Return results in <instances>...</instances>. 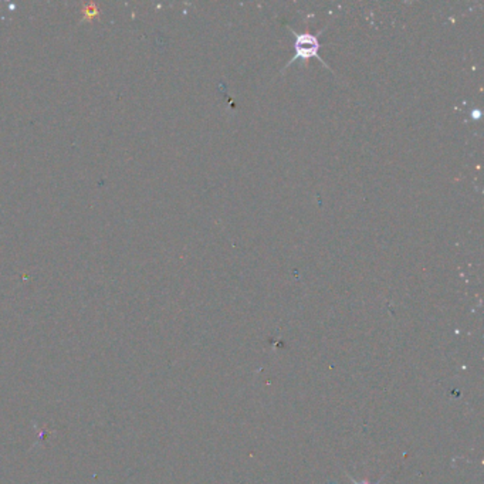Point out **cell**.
Wrapping results in <instances>:
<instances>
[{
    "label": "cell",
    "instance_id": "1",
    "mask_svg": "<svg viewBox=\"0 0 484 484\" xmlns=\"http://www.w3.org/2000/svg\"><path fill=\"white\" fill-rule=\"evenodd\" d=\"M296 42H294V49H296V54L294 57L287 62V66L284 69H287L290 64L296 62L297 60H310V58H318L324 66H327L330 69L328 64L322 60L318 54L319 50V42H318V36L317 35H310V33H294Z\"/></svg>",
    "mask_w": 484,
    "mask_h": 484
},
{
    "label": "cell",
    "instance_id": "2",
    "mask_svg": "<svg viewBox=\"0 0 484 484\" xmlns=\"http://www.w3.org/2000/svg\"><path fill=\"white\" fill-rule=\"evenodd\" d=\"M349 478H351V481L353 483V484H371V483H368V481H357V480H355L353 477H351V476H348ZM376 484H379V483H376Z\"/></svg>",
    "mask_w": 484,
    "mask_h": 484
}]
</instances>
